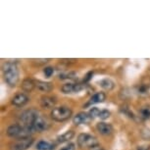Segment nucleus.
Wrapping results in <instances>:
<instances>
[{
	"label": "nucleus",
	"instance_id": "1",
	"mask_svg": "<svg viewBox=\"0 0 150 150\" xmlns=\"http://www.w3.org/2000/svg\"><path fill=\"white\" fill-rule=\"evenodd\" d=\"M2 71L6 83L10 86H16L19 81V70L17 65L13 62H7L2 67Z\"/></svg>",
	"mask_w": 150,
	"mask_h": 150
},
{
	"label": "nucleus",
	"instance_id": "2",
	"mask_svg": "<svg viewBox=\"0 0 150 150\" xmlns=\"http://www.w3.org/2000/svg\"><path fill=\"white\" fill-rule=\"evenodd\" d=\"M32 129L24 127L22 125H12L7 129V134L10 137L18 138V139H24V138L30 137V134H33Z\"/></svg>",
	"mask_w": 150,
	"mask_h": 150
},
{
	"label": "nucleus",
	"instance_id": "3",
	"mask_svg": "<svg viewBox=\"0 0 150 150\" xmlns=\"http://www.w3.org/2000/svg\"><path fill=\"white\" fill-rule=\"evenodd\" d=\"M72 114H73L72 109L67 106L54 107L52 109L51 113H50L52 120H54L56 122H64L69 120L72 117Z\"/></svg>",
	"mask_w": 150,
	"mask_h": 150
},
{
	"label": "nucleus",
	"instance_id": "4",
	"mask_svg": "<svg viewBox=\"0 0 150 150\" xmlns=\"http://www.w3.org/2000/svg\"><path fill=\"white\" fill-rule=\"evenodd\" d=\"M39 117L38 111L36 109H29L24 113H22V115L20 116V122H21L22 126L28 127V128L32 129L33 124L35 123V121ZM33 131V129H32Z\"/></svg>",
	"mask_w": 150,
	"mask_h": 150
},
{
	"label": "nucleus",
	"instance_id": "5",
	"mask_svg": "<svg viewBox=\"0 0 150 150\" xmlns=\"http://www.w3.org/2000/svg\"><path fill=\"white\" fill-rule=\"evenodd\" d=\"M78 145L81 148H94L98 145V140L96 137L87 134H81L78 137Z\"/></svg>",
	"mask_w": 150,
	"mask_h": 150
},
{
	"label": "nucleus",
	"instance_id": "6",
	"mask_svg": "<svg viewBox=\"0 0 150 150\" xmlns=\"http://www.w3.org/2000/svg\"><path fill=\"white\" fill-rule=\"evenodd\" d=\"M33 143V138L29 137V138H24V139H18L15 143L13 144V150H26L29 147L32 146Z\"/></svg>",
	"mask_w": 150,
	"mask_h": 150
},
{
	"label": "nucleus",
	"instance_id": "7",
	"mask_svg": "<svg viewBox=\"0 0 150 150\" xmlns=\"http://www.w3.org/2000/svg\"><path fill=\"white\" fill-rule=\"evenodd\" d=\"M30 98L26 93H18L12 98V104L16 107H23L29 102Z\"/></svg>",
	"mask_w": 150,
	"mask_h": 150
},
{
	"label": "nucleus",
	"instance_id": "8",
	"mask_svg": "<svg viewBox=\"0 0 150 150\" xmlns=\"http://www.w3.org/2000/svg\"><path fill=\"white\" fill-rule=\"evenodd\" d=\"M91 120H92V118L90 117L89 114L84 113V112H81V113H78V114L73 118V123L75 124L76 126H79V125H83V124H88Z\"/></svg>",
	"mask_w": 150,
	"mask_h": 150
},
{
	"label": "nucleus",
	"instance_id": "9",
	"mask_svg": "<svg viewBox=\"0 0 150 150\" xmlns=\"http://www.w3.org/2000/svg\"><path fill=\"white\" fill-rule=\"evenodd\" d=\"M47 128H48L47 122L45 121L42 117H40V116L36 119V120L35 121V123H33V126H32V129H33V132H41L45 131V129H47Z\"/></svg>",
	"mask_w": 150,
	"mask_h": 150
},
{
	"label": "nucleus",
	"instance_id": "10",
	"mask_svg": "<svg viewBox=\"0 0 150 150\" xmlns=\"http://www.w3.org/2000/svg\"><path fill=\"white\" fill-rule=\"evenodd\" d=\"M83 88V84L81 83H65L62 86V92L63 93H73V92H79L80 90Z\"/></svg>",
	"mask_w": 150,
	"mask_h": 150
},
{
	"label": "nucleus",
	"instance_id": "11",
	"mask_svg": "<svg viewBox=\"0 0 150 150\" xmlns=\"http://www.w3.org/2000/svg\"><path fill=\"white\" fill-rule=\"evenodd\" d=\"M96 129H97L99 134L102 135H110L113 132V127L111 125L104 123V122H100L96 125Z\"/></svg>",
	"mask_w": 150,
	"mask_h": 150
},
{
	"label": "nucleus",
	"instance_id": "12",
	"mask_svg": "<svg viewBox=\"0 0 150 150\" xmlns=\"http://www.w3.org/2000/svg\"><path fill=\"white\" fill-rule=\"evenodd\" d=\"M56 104V99L52 96H42L40 98V105L42 108H54Z\"/></svg>",
	"mask_w": 150,
	"mask_h": 150
},
{
	"label": "nucleus",
	"instance_id": "13",
	"mask_svg": "<svg viewBox=\"0 0 150 150\" xmlns=\"http://www.w3.org/2000/svg\"><path fill=\"white\" fill-rule=\"evenodd\" d=\"M35 81V87H38L40 91L43 92H49L53 89V84L51 83H47V81Z\"/></svg>",
	"mask_w": 150,
	"mask_h": 150
},
{
	"label": "nucleus",
	"instance_id": "14",
	"mask_svg": "<svg viewBox=\"0 0 150 150\" xmlns=\"http://www.w3.org/2000/svg\"><path fill=\"white\" fill-rule=\"evenodd\" d=\"M106 99V94L104 92H96L94 93L89 99V102L87 105L90 104H97V103H102Z\"/></svg>",
	"mask_w": 150,
	"mask_h": 150
},
{
	"label": "nucleus",
	"instance_id": "15",
	"mask_svg": "<svg viewBox=\"0 0 150 150\" xmlns=\"http://www.w3.org/2000/svg\"><path fill=\"white\" fill-rule=\"evenodd\" d=\"M35 87V81L30 80V79H26L23 81L22 83V88L26 92H30L33 91V88Z\"/></svg>",
	"mask_w": 150,
	"mask_h": 150
},
{
	"label": "nucleus",
	"instance_id": "16",
	"mask_svg": "<svg viewBox=\"0 0 150 150\" xmlns=\"http://www.w3.org/2000/svg\"><path fill=\"white\" fill-rule=\"evenodd\" d=\"M74 135H75V132L73 131H68L65 134L57 137V142L62 143V142H66V141H70L74 137Z\"/></svg>",
	"mask_w": 150,
	"mask_h": 150
},
{
	"label": "nucleus",
	"instance_id": "17",
	"mask_svg": "<svg viewBox=\"0 0 150 150\" xmlns=\"http://www.w3.org/2000/svg\"><path fill=\"white\" fill-rule=\"evenodd\" d=\"M36 149L38 150H53L54 149V145L50 142H48V141L40 140L36 144Z\"/></svg>",
	"mask_w": 150,
	"mask_h": 150
},
{
	"label": "nucleus",
	"instance_id": "18",
	"mask_svg": "<svg viewBox=\"0 0 150 150\" xmlns=\"http://www.w3.org/2000/svg\"><path fill=\"white\" fill-rule=\"evenodd\" d=\"M99 84H100V86L102 87V88H104L105 90H112L113 88H114L115 86V83L114 81H111L110 79H105V80H102L99 81Z\"/></svg>",
	"mask_w": 150,
	"mask_h": 150
},
{
	"label": "nucleus",
	"instance_id": "19",
	"mask_svg": "<svg viewBox=\"0 0 150 150\" xmlns=\"http://www.w3.org/2000/svg\"><path fill=\"white\" fill-rule=\"evenodd\" d=\"M139 117L142 120H147L150 118V107H142L139 111Z\"/></svg>",
	"mask_w": 150,
	"mask_h": 150
},
{
	"label": "nucleus",
	"instance_id": "20",
	"mask_svg": "<svg viewBox=\"0 0 150 150\" xmlns=\"http://www.w3.org/2000/svg\"><path fill=\"white\" fill-rule=\"evenodd\" d=\"M100 111L101 110H99L97 107H93V108H91L89 110V112H88V114L89 116L91 117L92 119H94L96 117H99V114H100Z\"/></svg>",
	"mask_w": 150,
	"mask_h": 150
},
{
	"label": "nucleus",
	"instance_id": "21",
	"mask_svg": "<svg viewBox=\"0 0 150 150\" xmlns=\"http://www.w3.org/2000/svg\"><path fill=\"white\" fill-rule=\"evenodd\" d=\"M149 84L148 86H146V83H140L139 86H138V92L140 93V94H145V93H147V91H148L149 89Z\"/></svg>",
	"mask_w": 150,
	"mask_h": 150
},
{
	"label": "nucleus",
	"instance_id": "22",
	"mask_svg": "<svg viewBox=\"0 0 150 150\" xmlns=\"http://www.w3.org/2000/svg\"><path fill=\"white\" fill-rule=\"evenodd\" d=\"M43 73H44V75H45V77H46V78H50L53 75V73H54V68H52V67L44 68Z\"/></svg>",
	"mask_w": 150,
	"mask_h": 150
},
{
	"label": "nucleus",
	"instance_id": "23",
	"mask_svg": "<svg viewBox=\"0 0 150 150\" xmlns=\"http://www.w3.org/2000/svg\"><path fill=\"white\" fill-rule=\"evenodd\" d=\"M110 117V112L108 110H101L100 111V114H99V117L101 120H106Z\"/></svg>",
	"mask_w": 150,
	"mask_h": 150
},
{
	"label": "nucleus",
	"instance_id": "24",
	"mask_svg": "<svg viewBox=\"0 0 150 150\" xmlns=\"http://www.w3.org/2000/svg\"><path fill=\"white\" fill-rule=\"evenodd\" d=\"M73 75H74L73 73H62V74H60V76H59V77H60V79L63 80V79H71V78H73L72 77Z\"/></svg>",
	"mask_w": 150,
	"mask_h": 150
},
{
	"label": "nucleus",
	"instance_id": "25",
	"mask_svg": "<svg viewBox=\"0 0 150 150\" xmlns=\"http://www.w3.org/2000/svg\"><path fill=\"white\" fill-rule=\"evenodd\" d=\"M61 150H75V145H74L73 143H70L69 145L63 147Z\"/></svg>",
	"mask_w": 150,
	"mask_h": 150
},
{
	"label": "nucleus",
	"instance_id": "26",
	"mask_svg": "<svg viewBox=\"0 0 150 150\" xmlns=\"http://www.w3.org/2000/svg\"><path fill=\"white\" fill-rule=\"evenodd\" d=\"M138 150H148V148H143V147H139Z\"/></svg>",
	"mask_w": 150,
	"mask_h": 150
},
{
	"label": "nucleus",
	"instance_id": "27",
	"mask_svg": "<svg viewBox=\"0 0 150 150\" xmlns=\"http://www.w3.org/2000/svg\"><path fill=\"white\" fill-rule=\"evenodd\" d=\"M101 150H103V149H101Z\"/></svg>",
	"mask_w": 150,
	"mask_h": 150
}]
</instances>
